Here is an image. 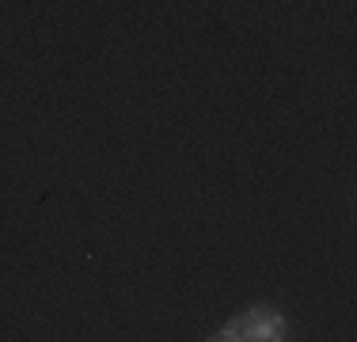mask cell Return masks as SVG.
<instances>
[{"label":"cell","instance_id":"obj_1","mask_svg":"<svg viewBox=\"0 0 357 342\" xmlns=\"http://www.w3.org/2000/svg\"><path fill=\"white\" fill-rule=\"evenodd\" d=\"M217 342H282L285 339V320L282 312H274V308H251V312L236 315L232 323H225V327L213 335Z\"/></svg>","mask_w":357,"mask_h":342}]
</instances>
